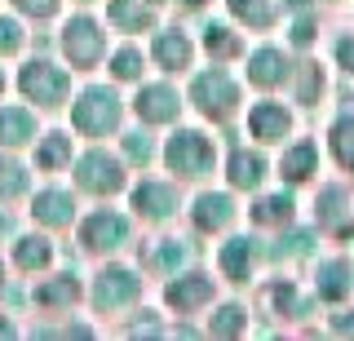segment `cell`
<instances>
[{"mask_svg":"<svg viewBox=\"0 0 354 341\" xmlns=\"http://www.w3.org/2000/svg\"><path fill=\"white\" fill-rule=\"evenodd\" d=\"M191 98L199 102V111H204V116L226 120L230 111H235V102H239V89L230 84L226 71H204V75L191 84Z\"/></svg>","mask_w":354,"mask_h":341,"instance_id":"6da1fadb","label":"cell"},{"mask_svg":"<svg viewBox=\"0 0 354 341\" xmlns=\"http://www.w3.org/2000/svg\"><path fill=\"white\" fill-rule=\"evenodd\" d=\"M75 129L80 133H106V129H115L120 125V102H115V93H106V89H88L80 102H75Z\"/></svg>","mask_w":354,"mask_h":341,"instance_id":"7a4b0ae2","label":"cell"},{"mask_svg":"<svg viewBox=\"0 0 354 341\" xmlns=\"http://www.w3.org/2000/svg\"><path fill=\"white\" fill-rule=\"evenodd\" d=\"M169 164L177 173H186V178H199V173L213 169V147H208V138H199V133H177L169 142Z\"/></svg>","mask_w":354,"mask_h":341,"instance_id":"3957f363","label":"cell"},{"mask_svg":"<svg viewBox=\"0 0 354 341\" xmlns=\"http://www.w3.org/2000/svg\"><path fill=\"white\" fill-rule=\"evenodd\" d=\"M22 93L31 98V102H44V107H53V102H62L66 98V75L58 67H49V62H31V67H22Z\"/></svg>","mask_w":354,"mask_h":341,"instance_id":"277c9868","label":"cell"},{"mask_svg":"<svg viewBox=\"0 0 354 341\" xmlns=\"http://www.w3.org/2000/svg\"><path fill=\"white\" fill-rule=\"evenodd\" d=\"M62 49H66V58H71L75 67H93V62L102 58V31H97L93 18H75V23H66Z\"/></svg>","mask_w":354,"mask_h":341,"instance_id":"5b68a950","label":"cell"},{"mask_svg":"<svg viewBox=\"0 0 354 341\" xmlns=\"http://www.w3.org/2000/svg\"><path fill=\"white\" fill-rule=\"evenodd\" d=\"M80 186L93 195H111L124 186V169H120V160H111L106 151H88L80 160Z\"/></svg>","mask_w":354,"mask_h":341,"instance_id":"8992f818","label":"cell"},{"mask_svg":"<svg viewBox=\"0 0 354 341\" xmlns=\"http://www.w3.org/2000/svg\"><path fill=\"white\" fill-rule=\"evenodd\" d=\"M142 284L133 279L129 270H102L97 275V288H93V302L102 306V311H111V306H129L133 297H138Z\"/></svg>","mask_w":354,"mask_h":341,"instance_id":"52a82bcc","label":"cell"},{"mask_svg":"<svg viewBox=\"0 0 354 341\" xmlns=\"http://www.w3.org/2000/svg\"><path fill=\"white\" fill-rule=\"evenodd\" d=\"M129 239V222L115 213H93L84 222V244L88 248H120Z\"/></svg>","mask_w":354,"mask_h":341,"instance_id":"ba28073f","label":"cell"},{"mask_svg":"<svg viewBox=\"0 0 354 341\" xmlns=\"http://www.w3.org/2000/svg\"><path fill=\"white\" fill-rule=\"evenodd\" d=\"M133 107H138V116L147 120V125H164V120L177 116V93L169 89V84H151V89L138 93Z\"/></svg>","mask_w":354,"mask_h":341,"instance_id":"9c48e42d","label":"cell"},{"mask_svg":"<svg viewBox=\"0 0 354 341\" xmlns=\"http://www.w3.org/2000/svg\"><path fill=\"white\" fill-rule=\"evenodd\" d=\"M208 297H213V279H204V275H186V279L169 284V306H177V311H195Z\"/></svg>","mask_w":354,"mask_h":341,"instance_id":"30bf717a","label":"cell"},{"mask_svg":"<svg viewBox=\"0 0 354 341\" xmlns=\"http://www.w3.org/2000/svg\"><path fill=\"white\" fill-rule=\"evenodd\" d=\"M133 208L147 213V217H169L177 208V195L169 191V186H160V182H142L138 191H133Z\"/></svg>","mask_w":354,"mask_h":341,"instance_id":"8fae6325","label":"cell"},{"mask_svg":"<svg viewBox=\"0 0 354 341\" xmlns=\"http://www.w3.org/2000/svg\"><path fill=\"white\" fill-rule=\"evenodd\" d=\"M288 75V62H283V53L279 49H257L248 58V80L252 84H261V89H270V84H279Z\"/></svg>","mask_w":354,"mask_h":341,"instance_id":"7c38bea8","label":"cell"},{"mask_svg":"<svg viewBox=\"0 0 354 341\" xmlns=\"http://www.w3.org/2000/svg\"><path fill=\"white\" fill-rule=\"evenodd\" d=\"M31 213H36V222H44V226H66L75 217V204H71L66 191H40Z\"/></svg>","mask_w":354,"mask_h":341,"instance_id":"4fadbf2b","label":"cell"},{"mask_svg":"<svg viewBox=\"0 0 354 341\" xmlns=\"http://www.w3.org/2000/svg\"><path fill=\"white\" fill-rule=\"evenodd\" d=\"M248 125H252V133H257V138H266V142H279V138L288 133V125H292V120H288V111H283V107H274V102H261L257 111L248 116Z\"/></svg>","mask_w":354,"mask_h":341,"instance_id":"5bb4252c","label":"cell"},{"mask_svg":"<svg viewBox=\"0 0 354 341\" xmlns=\"http://www.w3.org/2000/svg\"><path fill=\"white\" fill-rule=\"evenodd\" d=\"M235 217V208H230L226 195H199V204H195V226L199 230H221Z\"/></svg>","mask_w":354,"mask_h":341,"instance_id":"9a60e30c","label":"cell"},{"mask_svg":"<svg viewBox=\"0 0 354 341\" xmlns=\"http://www.w3.org/2000/svg\"><path fill=\"white\" fill-rule=\"evenodd\" d=\"M155 58H160V67L182 71L186 62H191V40H186L182 31H164V36L155 40Z\"/></svg>","mask_w":354,"mask_h":341,"instance_id":"2e32d148","label":"cell"},{"mask_svg":"<svg viewBox=\"0 0 354 341\" xmlns=\"http://www.w3.org/2000/svg\"><path fill=\"white\" fill-rule=\"evenodd\" d=\"M31 133H36V125H31L27 111H18V107L0 111V142L5 147H22V142H31Z\"/></svg>","mask_w":354,"mask_h":341,"instance_id":"e0dca14e","label":"cell"},{"mask_svg":"<svg viewBox=\"0 0 354 341\" xmlns=\"http://www.w3.org/2000/svg\"><path fill=\"white\" fill-rule=\"evenodd\" d=\"M111 23L124 31H147L151 27V9L142 0H111Z\"/></svg>","mask_w":354,"mask_h":341,"instance_id":"ac0fdd59","label":"cell"},{"mask_svg":"<svg viewBox=\"0 0 354 341\" xmlns=\"http://www.w3.org/2000/svg\"><path fill=\"white\" fill-rule=\"evenodd\" d=\"M350 293V266L346 261H328V266H319V297H328V302H337V297Z\"/></svg>","mask_w":354,"mask_h":341,"instance_id":"d6986e66","label":"cell"},{"mask_svg":"<svg viewBox=\"0 0 354 341\" xmlns=\"http://www.w3.org/2000/svg\"><path fill=\"white\" fill-rule=\"evenodd\" d=\"M261 173H266L261 156H252V151H235V156H230V182L235 186H257Z\"/></svg>","mask_w":354,"mask_h":341,"instance_id":"ffe728a7","label":"cell"},{"mask_svg":"<svg viewBox=\"0 0 354 341\" xmlns=\"http://www.w3.org/2000/svg\"><path fill=\"white\" fill-rule=\"evenodd\" d=\"M248 266H252V244L248 239H235V244L221 248V270L230 279H248Z\"/></svg>","mask_w":354,"mask_h":341,"instance_id":"44dd1931","label":"cell"},{"mask_svg":"<svg viewBox=\"0 0 354 341\" xmlns=\"http://www.w3.org/2000/svg\"><path fill=\"white\" fill-rule=\"evenodd\" d=\"M310 173H315V147L310 142H301V147H292L283 156V178L288 182H306Z\"/></svg>","mask_w":354,"mask_h":341,"instance_id":"7402d4cb","label":"cell"},{"mask_svg":"<svg viewBox=\"0 0 354 341\" xmlns=\"http://www.w3.org/2000/svg\"><path fill=\"white\" fill-rule=\"evenodd\" d=\"M230 14H235L239 23H248V27H270L274 5L270 0H230Z\"/></svg>","mask_w":354,"mask_h":341,"instance_id":"603a6c76","label":"cell"},{"mask_svg":"<svg viewBox=\"0 0 354 341\" xmlns=\"http://www.w3.org/2000/svg\"><path fill=\"white\" fill-rule=\"evenodd\" d=\"M288 217H292V200H288V195H266V200L252 208V222H261V226L288 222Z\"/></svg>","mask_w":354,"mask_h":341,"instance_id":"cb8c5ba5","label":"cell"},{"mask_svg":"<svg viewBox=\"0 0 354 341\" xmlns=\"http://www.w3.org/2000/svg\"><path fill=\"white\" fill-rule=\"evenodd\" d=\"M27 191V173L14 160H0V200H14V195Z\"/></svg>","mask_w":354,"mask_h":341,"instance_id":"d4e9b609","label":"cell"},{"mask_svg":"<svg viewBox=\"0 0 354 341\" xmlns=\"http://www.w3.org/2000/svg\"><path fill=\"white\" fill-rule=\"evenodd\" d=\"M332 151H337V160L354 169V120H337V129H332Z\"/></svg>","mask_w":354,"mask_h":341,"instance_id":"484cf974","label":"cell"},{"mask_svg":"<svg viewBox=\"0 0 354 341\" xmlns=\"http://www.w3.org/2000/svg\"><path fill=\"white\" fill-rule=\"evenodd\" d=\"M18 266L22 270L49 266V244H44V239H22V244H18Z\"/></svg>","mask_w":354,"mask_h":341,"instance_id":"4316f807","label":"cell"},{"mask_svg":"<svg viewBox=\"0 0 354 341\" xmlns=\"http://www.w3.org/2000/svg\"><path fill=\"white\" fill-rule=\"evenodd\" d=\"M204 45H208V53H217V58H230V53H239V40L230 36L226 27H217V23L204 31Z\"/></svg>","mask_w":354,"mask_h":341,"instance_id":"83f0119b","label":"cell"},{"mask_svg":"<svg viewBox=\"0 0 354 341\" xmlns=\"http://www.w3.org/2000/svg\"><path fill=\"white\" fill-rule=\"evenodd\" d=\"M75 293H80V284H75L71 275H62L58 284H49V288H40L36 297H40L44 306H58V302H75Z\"/></svg>","mask_w":354,"mask_h":341,"instance_id":"f1b7e54d","label":"cell"},{"mask_svg":"<svg viewBox=\"0 0 354 341\" xmlns=\"http://www.w3.org/2000/svg\"><path fill=\"white\" fill-rule=\"evenodd\" d=\"M66 156H71V138H49V142L40 147V156H36V160L44 164V169H58Z\"/></svg>","mask_w":354,"mask_h":341,"instance_id":"f546056e","label":"cell"},{"mask_svg":"<svg viewBox=\"0 0 354 341\" xmlns=\"http://www.w3.org/2000/svg\"><path fill=\"white\" fill-rule=\"evenodd\" d=\"M239 328H243V311H239V306H226V311L213 319V337H235Z\"/></svg>","mask_w":354,"mask_h":341,"instance_id":"4dcf8cb0","label":"cell"},{"mask_svg":"<svg viewBox=\"0 0 354 341\" xmlns=\"http://www.w3.org/2000/svg\"><path fill=\"white\" fill-rule=\"evenodd\" d=\"M111 71H115L120 80H133V75L142 71V53H138V49H120V53H115V67H111Z\"/></svg>","mask_w":354,"mask_h":341,"instance_id":"1f68e13d","label":"cell"},{"mask_svg":"<svg viewBox=\"0 0 354 341\" xmlns=\"http://www.w3.org/2000/svg\"><path fill=\"white\" fill-rule=\"evenodd\" d=\"M319 89H324V75H319L315 62H306V71H301V102H315Z\"/></svg>","mask_w":354,"mask_h":341,"instance_id":"d6a6232c","label":"cell"},{"mask_svg":"<svg viewBox=\"0 0 354 341\" xmlns=\"http://www.w3.org/2000/svg\"><path fill=\"white\" fill-rule=\"evenodd\" d=\"M18 45H22L18 23H14V18H0V53H14Z\"/></svg>","mask_w":354,"mask_h":341,"instance_id":"836d02e7","label":"cell"},{"mask_svg":"<svg viewBox=\"0 0 354 341\" xmlns=\"http://www.w3.org/2000/svg\"><path fill=\"white\" fill-rule=\"evenodd\" d=\"M306 248H310V235H306V230H297V235L279 239V248H274V252H279V257H283V252H288V257H301Z\"/></svg>","mask_w":354,"mask_h":341,"instance_id":"e575fe53","label":"cell"},{"mask_svg":"<svg viewBox=\"0 0 354 341\" xmlns=\"http://www.w3.org/2000/svg\"><path fill=\"white\" fill-rule=\"evenodd\" d=\"M14 5L22 14H31V18H49L53 9H58V0H14Z\"/></svg>","mask_w":354,"mask_h":341,"instance_id":"d590c367","label":"cell"},{"mask_svg":"<svg viewBox=\"0 0 354 341\" xmlns=\"http://www.w3.org/2000/svg\"><path fill=\"white\" fill-rule=\"evenodd\" d=\"M124 151H129V160H138V164H147V160H151V142L142 138V133H133V138L124 142Z\"/></svg>","mask_w":354,"mask_h":341,"instance_id":"8d00e7d4","label":"cell"},{"mask_svg":"<svg viewBox=\"0 0 354 341\" xmlns=\"http://www.w3.org/2000/svg\"><path fill=\"white\" fill-rule=\"evenodd\" d=\"M337 58H341V67L354 75V36H346V40L337 45Z\"/></svg>","mask_w":354,"mask_h":341,"instance_id":"74e56055","label":"cell"},{"mask_svg":"<svg viewBox=\"0 0 354 341\" xmlns=\"http://www.w3.org/2000/svg\"><path fill=\"white\" fill-rule=\"evenodd\" d=\"M292 40H297V45H310V40H315V23H297Z\"/></svg>","mask_w":354,"mask_h":341,"instance_id":"f35d334b","label":"cell"},{"mask_svg":"<svg viewBox=\"0 0 354 341\" xmlns=\"http://www.w3.org/2000/svg\"><path fill=\"white\" fill-rule=\"evenodd\" d=\"M182 257H186V252H182V248H177V244H169V248H164V252H160V261H164V266H177V261H182Z\"/></svg>","mask_w":354,"mask_h":341,"instance_id":"ab89813d","label":"cell"},{"mask_svg":"<svg viewBox=\"0 0 354 341\" xmlns=\"http://www.w3.org/2000/svg\"><path fill=\"white\" fill-rule=\"evenodd\" d=\"M337 333H346V337L354 333V315H341V319H337Z\"/></svg>","mask_w":354,"mask_h":341,"instance_id":"60d3db41","label":"cell"},{"mask_svg":"<svg viewBox=\"0 0 354 341\" xmlns=\"http://www.w3.org/2000/svg\"><path fill=\"white\" fill-rule=\"evenodd\" d=\"M9 333H14V328H9V324H5V319H0V337H9Z\"/></svg>","mask_w":354,"mask_h":341,"instance_id":"b9f144b4","label":"cell"},{"mask_svg":"<svg viewBox=\"0 0 354 341\" xmlns=\"http://www.w3.org/2000/svg\"><path fill=\"white\" fill-rule=\"evenodd\" d=\"M186 5H204V0H186Z\"/></svg>","mask_w":354,"mask_h":341,"instance_id":"7bdbcfd3","label":"cell"},{"mask_svg":"<svg viewBox=\"0 0 354 341\" xmlns=\"http://www.w3.org/2000/svg\"><path fill=\"white\" fill-rule=\"evenodd\" d=\"M292 5H306V0H292Z\"/></svg>","mask_w":354,"mask_h":341,"instance_id":"ee69618b","label":"cell"}]
</instances>
